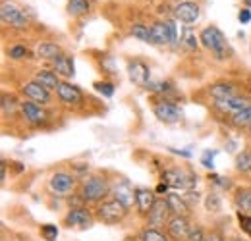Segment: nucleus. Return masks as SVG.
<instances>
[{
	"mask_svg": "<svg viewBox=\"0 0 251 241\" xmlns=\"http://www.w3.org/2000/svg\"><path fill=\"white\" fill-rule=\"evenodd\" d=\"M205 241H224V238H222V234H220V232L215 230V232H211V234L205 238Z\"/></svg>",
	"mask_w": 251,
	"mask_h": 241,
	"instance_id": "42",
	"label": "nucleus"
},
{
	"mask_svg": "<svg viewBox=\"0 0 251 241\" xmlns=\"http://www.w3.org/2000/svg\"><path fill=\"white\" fill-rule=\"evenodd\" d=\"M6 170H8V162L6 160H2V164H0V178H2V181H6Z\"/></svg>",
	"mask_w": 251,
	"mask_h": 241,
	"instance_id": "44",
	"label": "nucleus"
},
{
	"mask_svg": "<svg viewBox=\"0 0 251 241\" xmlns=\"http://www.w3.org/2000/svg\"><path fill=\"white\" fill-rule=\"evenodd\" d=\"M93 214L85 207H72L68 214L64 216V226L68 228H77V230H87L93 226Z\"/></svg>",
	"mask_w": 251,
	"mask_h": 241,
	"instance_id": "6",
	"label": "nucleus"
},
{
	"mask_svg": "<svg viewBox=\"0 0 251 241\" xmlns=\"http://www.w3.org/2000/svg\"><path fill=\"white\" fill-rule=\"evenodd\" d=\"M129 33L137 39V41H143V43H151V27L143 25V24H133Z\"/></svg>",
	"mask_w": 251,
	"mask_h": 241,
	"instance_id": "28",
	"label": "nucleus"
},
{
	"mask_svg": "<svg viewBox=\"0 0 251 241\" xmlns=\"http://www.w3.org/2000/svg\"><path fill=\"white\" fill-rule=\"evenodd\" d=\"M189 222L186 216H172L166 224V232L174 241H186L189 234Z\"/></svg>",
	"mask_w": 251,
	"mask_h": 241,
	"instance_id": "13",
	"label": "nucleus"
},
{
	"mask_svg": "<svg viewBox=\"0 0 251 241\" xmlns=\"http://www.w3.org/2000/svg\"><path fill=\"white\" fill-rule=\"evenodd\" d=\"M127 73H129L131 83H135L137 87H147L149 81H151V70H149V66L143 60H139V58L127 62Z\"/></svg>",
	"mask_w": 251,
	"mask_h": 241,
	"instance_id": "9",
	"label": "nucleus"
},
{
	"mask_svg": "<svg viewBox=\"0 0 251 241\" xmlns=\"http://www.w3.org/2000/svg\"><path fill=\"white\" fill-rule=\"evenodd\" d=\"M16 106H18L16 96H12V95H4V96H2V112H4V114H8V110L14 112Z\"/></svg>",
	"mask_w": 251,
	"mask_h": 241,
	"instance_id": "35",
	"label": "nucleus"
},
{
	"mask_svg": "<svg viewBox=\"0 0 251 241\" xmlns=\"http://www.w3.org/2000/svg\"><path fill=\"white\" fill-rule=\"evenodd\" d=\"M236 170L242 174L251 172V151H242L236 156Z\"/></svg>",
	"mask_w": 251,
	"mask_h": 241,
	"instance_id": "29",
	"label": "nucleus"
},
{
	"mask_svg": "<svg viewBox=\"0 0 251 241\" xmlns=\"http://www.w3.org/2000/svg\"><path fill=\"white\" fill-rule=\"evenodd\" d=\"M155 203H157V199H155L151 189H147V187H137L135 189V205H137V211L141 216H149Z\"/></svg>",
	"mask_w": 251,
	"mask_h": 241,
	"instance_id": "17",
	"label": "nucleus"
},
{
	"mask_svg": "<svg viewBox=\"0 0 251 241\" xmlns=\"http://www.w3.org/2000/svg\"><path fill=\"white\" fill-rule=\"evenodd\" d=\"M93 87H95V91H97V93H100L102 96H112V95H114V91H116V87H114L110 81H97Z\"/></svg>",
	"mask_w": 251,
	"mask_h": 241,
	"instance_id": "32",
	"label": "nucleus"
},
{
	"mask_svg": "<svg viewBox=\"0 0 251 241\" xmlns=\"http://www.w3.org/2000/svg\"><path fill=\"white\" fill-rule=\"evenodd\" d=\"M35 81L41 83V85L47 87V89H58V85H60L58 73H56V72H50V70H39V72L35 73Z\"/></svg>",
	"mask_w": 251,
	"mask_h": 241,
	"instance_id": "22",
	"label": "nucleus"
},
{
	"mask_svg": "<svg viewBox=\"0 0 251 241\" xmlns=\"http://www.w3.org/2000/svg\"><path fill=\"white\" fill-rule=\"evenodd\" d=\"M110 185L102 176H87L79 183V195L85 203H102L104 197L110 193Z\"/></svg>",
	"mask_w": 251,
	"mask_h": 241,
	"instance_id": "1",
	"label": "nucleus"
},
{
	"mask_svg": "<svg viewBox=\"0 0 251 241\" xmlns=\"http://www.w3.org/2000/svg\"><path fill=\"white\" fill-rule=\"evenodd\" d=\"M52 66H54V72L58 75H64V77L74 75V60L68 54H60L56 60H52Z\"/></svg>",
	"mask_w": 251,
	"mask_h": 241,
	"instance_id": "25",
	"label": "nucleus"
},
{
	"mask_svg": "<svg viewBox=\"0 0 251 241\" xmlns=\"http://www.w3.org/2000/svg\"><path fill=\"white\" fill-rule=\"evenodd\" d=\"M41 236L47 241H56V238H58V228L52 226V224H45L41 228Z\"/></svg>",
	"mask_w": 251,
	"mask_h": 241,
	"instance_id": "33",
	"label": "nucleus"
},
{
	"mask_svg": "<svg viewBox=\"0 0 251 241\" xmlns=\"http://www.w3.org/2000/svg\"><path fill=\"white\" fill-rule=\"evenodd\" d=\"M22 93L33 100V102H37V104H49L50 102V93L47 87H43L41 83H37L35 79L29 81V83H25L24 87H22Z\"/></svg>",
	"mask_w": 251,
	"mask_h": 241,
	"instance_id": "14",
	"label": "nucleus"
},
{
	"mask_svg": "<svg viewBox=\"0 0 251 241\" xmlns=\"http://www.w3.org/2000/svg\"><path fill=\"white\" fill-rule=\"evenodd\" d=\"M95 216L102 224H118V222H122L126 216H127V209H126L120 201H116V199L102 201V203H99Z\"/></svg>",
	"mask_w": 251,
	"mask_h": 241,
	"instance_id": "3",
	"label": "nucleus"
},
{
	"mask_svg": "<svg viewBox=\"0 0 251 241\" xmlns=\"http://www.w3.org/2000/svg\"><path fill=\"white\" fill-rule=\"evenodd\" d=\"M75 185H77L75 176H72L68 172H56V174H52V178L49 181L50 191L58 197H70V193H74Z\"/></svg>",
	"mask_w": 251,
	"mask_h": 241,
	"instance_id": "7",
	"label": "nucleus"
},
{
	"mask_svg": "<svg viewBox=\"0 0 251 241\" xmlns=\"http://www.w3.org/2000/svg\"><path fill=\"white\" fill-rule=\"evenodd\" d=\"M62 54V48L56 43H41L37 47V58L43 60H56Z\"/></svg>",
	"mask_w": 251,
	"mask_h": 241,
	"instance_id": "24",
	"label": "nucleus"
},
{
	"mask_svg": "<svg viewBox=\"0 0 251 241\" xmlns=\"http://www.w3.org/2000/svg\"><path fill=\"white\" fill-rule=\"evenodd\" d=\"M238 222H240V228L251 238V214H242V212H238Z\"/></svg>",
	"mask_w": 251,
	"mask_h": 241,
	"instance_id": "37",
	"label": "nucleus"
},
{
	"mask_svg": "<svg viewBox=\"0 0 251 241\" xmlns=\"http://www.w3.org/2000/svg\"><path fill=\"white\" fill-rule=\"evenodd\" d=\"M20 108H22L24 118L29 121L31 125H43L45 121L49 120V114H47V110L43 108V104H37V102H33V100H27V102H22Z\"/></svg>",
	"mask_w": 251,
	"mask_h": 241,
	"instance_id": "12",
	"label": "nucleus"
},
{
	"mask_svg": "<svg viewBox=\"0 0 251 241\" xmlns=\"http://www.w3.org/2000/svg\"><path fill=\"white\" fill-rule=\"evenodd\" d=\"M234 203L238 207V212L242 214H251V189L250 187H240L236 189Z\"/></svg>",
	"mask_w": 251,
	"mask_h": 241,
	"instance_id": "21",
	"label": "nucleus"
},
{
	"mask_svg": "<svg viewBox=\"0 0 251 241\" xmlns=\"http://www.w3.org/2000/svg\"><path fill=\"white\" fill-rule=\"evenodd\" d=\"M168 214H170V207H168V203H166V199H157V203H155V207L151 209L149 212V216H147V220H149V224L151 226H164V224H168Z\"/></svg>",
	"mask_w": 251,
	"mask_h": 241,
	"instance_id": "19",
	"label": "nucleus"
},
{
	"mask_svg": "<svg viewBox=\"0 0 251 241\" xmlns=\"http://www.w3.org/2000/svg\"><path fill=\"white\" fill-rule=\"evenodd\" d=\"M199 41H201V45H203L207 50H211V52L215 54L217 60L228 58L230 48H228L226 37L222 35V31H220L219 27H215V25L205 27V29L201 31V35H199Z\"/></svg>",
	"mask_w": 251,
	"mask_h": 241,
	"instance_id": "2",
	"label": "nucleus"
},
{
	"mask_svg": "<svg viewBox=\"0 0 251 241\" xmlns=\"http://www.w3.org/2000/svg\"><path fill=\"white\" fill-rule=\"evenodd\" d=\"M230 123L238 129H246V127L251 129V106H248L246 110H242L234 116H230Z\"/></svg>",
	"mask_w": 251,
	"mask_h": 241,
	"instance_id": "26",
	"label": "nucleus"
},
{
	"mask_svg": "<svg viewBox=\"0 0 251 241\" xmlns=\"http://www.w3.org/2000/svg\"><path fill=\"white\" fill-rule=\"evenodd\" d=\"M153 112H155V116H157L158 120L164 121V123H176V121L182 118V110H180L174 102H170V100H166V98L155 102Z\"/></svg>",
	"mask_w": 251,
	"mask_h": 241,
	"instance_id": "10",
	"label": "nucleus"
},
{
	"mask_svg": "<svg viewBox=\"0 0 251 241\" xmlns=\"http://www.w3.org/2000/svg\"><path fill=\"white\" fill-rule=\"evenodd\" d=\"M232 241H246V240H242V238H236V240H232Z\"/></svg>",
	"mask_w": 251,
	"mask_h": 241,
	"instance_id": "46",
	"label": "nucleus"
},
{
	"mask_svg": "<svg viewBox=\"0 0 251 241\" xmlns=\"http://www.w3.org/2000/svg\"><path fill=\"white\" fill-rule=\"evenodd\" d=\"M141 241H168V238L157 228H145L141 232Z\"/></svg>",
	"mask_w": 251,
	"mask_h": 241,
	"instance_id": "30",
	"label": "nucleus"
},
{
	"mask_svg": "<svg viewBox=\"0 0 251 241\" xmlns=\"http://www.w3.org/2000/svg\"><path fill=\"white\" fill-rule=\"evenodd\" d=\"M205 232H203V228L201 226H193L191 230H189L188 238H186V241H205Z\"/></svg>",
	"mask_w": 251,
	"mask_h": 241,
	"instance_id": "36",
	"label": "nucleus"
},
{
	"mask_svg": "<svg viewBox=\"0 0 251 241\" xmlns=\"http://www.w3.org/2000/svg\"><path fill=\"white\" fill-rule=\"evenodd\" d=\"M8 56H10L12 60H24V58H29L31 52H29L24 45H14V47L8 48Z\"/></svg>",
	"mask_w": 251,
	"mask_h": 241,
	"instance_id": "31",
	"label": "nucleus"
},
{
	"mask_svg": "<svg viewBox=\"0 0 251 241\" xmlns=\"http://www.w3.org/2000/svg\"><path fill=\"white\" fill-rule=\"evenodd\" d=\"M110 193H112V197H114L116 201H120V203L124 205L127 211H129L131 205L135 203V189H131L127 181H118V183H114L112 189H110Z\"/></svg>",
	"mask_w": 251,
	"mask_h": 241,
	"instance_id": "16",
	"label": "nucleus"
},
{
	"mask_svg": "<svg viewBox=\"0 0 251 241\" xmlns=\"http://www.w3.org/2000/svg\"><path fill=\"white\" fill-rule=\"evenodd\" d=\"M209 93L215 100H224V98H230V96L238 95L236 85H232V83H215V85H211Z\"/></svg>",
	"mask_w": 251,
	"mask_h": 241,
	"instance_id": "23",
	"label": "nucleus"
},
{
	"mask_svg": "<svg viewBox=\"0 0 251 241\" xmlns=\"http://www.w3.org/2000/svg\"><path fill=\"white\" fill-rule=\"evenodd\" d=\"M209 180H213L215 185H220V187H224V189H228V187H230V181H224V178H220V176H211Z\"/></svg>",
	"mask_w": 251,
	"mask_h": 241,
	"instance_id": "41",
	"label": "nucleus"
},
{
	"mask_svg": "<svg viewBox=\"0 0 251 241\" xmlns=\"http://www.w3.org/2000/svg\"><path fill=\"white\" fill-rule=\"evenodd\" d=\"M215 154H217V152L213 151H205L203 152V156H201V164H203V166H205V168H213V166H215Z\"/></svg>",
	"mask_w": 251,
	"mask_h": 241,
	"instance_id": "38",
	"label": "nucleus"
},
{
	"mask_svg": "<svg viewBox=\"0 0 251 241\" xmlns=\"http://www.w3.org/2000/svg\"><path fill=\"white\" fill-rule=\"evenodd\" d=\"M250 50H251V47H250Z\"/></svg>",
	"mask_w": 251,
	"mask_h": 241,
	"instance_id": "47",
	"label": "nucleus"
},
{
	"mask_svg": "<svg viewBox=\"0 0 251 241\" xmlns=\"http://www.w3.org/2000/svg\"><path fill=\"white\" fill-rule=\"evenodd\" d=\"M205 207H207V211L209 212H219L220 211V197L217 195V193L207 195V199H205Z\"/></svg>",
	"mask_w": 251,
	"mask_h": 241,
	"instance_id": "34",
	"label": "nucleus"
},
{
	"mask_svg": "<svg viewBox=\"0 0 251 241\" xmlns=\"http://www.w3.org/2000/svg\"><path fill=\"white\" fill-rule=\"evenodd\" d=\"M186 45H188L189 48H197V37L193 35V33H186Z\"/></svg>",
	"mask_w": 251,
	"mask_h": 241,
	"instance_id": "40",
	"label": "nucleus"
},
{
	"mask_svg": "<svg viewBox=\"0 0 251 241\" xmlns=\"http://www.w3.org/2000/svg\"><path fill=\"white\" fill-rule=\"evenodd\" d=\"M168 187H170V185L162 181V183H158V185H157V189H155V191H157L158 195H162V193H168Z\"/></svg>",
	"mask_w": 251,
	"mask_h": 241,
	"instance_id": "43",
	"label": "nucleus"
},
{
	"mask_svg": "<svg viewBox=\"0 0 251 241\" xmlns=\"http://www.w3.org/2000/svg\"><path fill=\"white\" fill-rule=\"evenodd\" d=\"M250 131H251V129H250Z\"/></svg>",
	"mask_w": 251,
	"mask_h": 241,
	"instance_id": "48",
	"label": "nucleus"
},
{
	"mask_svg": "<svg viewBox=\"0 0 251 241\" xmlns=\"http://www.w3.org/2000/svg\"><path fill=\"white\" fill-rule=\"evenodd\" d=\"M174 16L184 22V24H195L201 16V10L195 2H180L176 8H174Z\"/></svg>",
	"mask_w": 251,
	"mask_h": 241,
	"instance_id": "18",
	"label": "nucleus"
},
{
	"mask_svg": "<svg viewBox=\"0 0 251 241\" xmlns=\"http://www.w3.org/2000/svg\"><path fill=\"white\" fill-rule=\"evenodd\" d=\"M89 12V2L87 0H70L68 2V14L77 18V16H83Z\"/></svg>",
	"mask_w": 251,
	"mask_h": 241,
	"instance_id": "27",
	"label": "nucleus"
},
{
	"mask_svg": "<svg viewBox=\"0 0 251 241\" xmlns=\"http://www.w3.org/2000/svg\"><path fill=\"white\" fill-rule=\"evenodd\" d=\"M244 4H246V6L250 8V6H251V0H244Z\"/></svg>",
	"mask_w": 251,
	"mask_h": 241,
	"instance_id": "45",
	"label": "nucleus"
},
{
	"mask_svg": "<svg viewBox=\"0 0 251 241\" xmlns=\"http://www.w3.org/2000/svg\"><path fill=\"white\" fill-rule=\"evenodd\" d=\"M162 181L168 183L170 187L174 189H184V191H189L195 183H197V176L191 174L188 170H180V168H170L162 174Z\"/></svg>",
	"mask_w": 251,
	"mask_h": 241,
	"instance_id": "5",
	"label": "nucleus"
},
{
	"mask_svg": "<svg viewBox=\"0 0 251 241\" xmlns=\"http://www.w3.org/2000/svg\"><path fill=\"white\" fill-rule=\"evenodd\" d=\"M176 41L174 22H157L151 25V43L153 45H170Z\"/></svg>",
	"mask_w": 251,
	"mask_h": 241,
	"instance_id": "8",
	"label": "nucleus"
},
{
	"mask_svg": "<svg viewBox=\"0 0 251 241\" xmlns=\"http://www.w3.org/2000/svg\"><path fill=\"white\" fill-rule=\"evenodd\" d=\"M215 106L219 108L222 114H228V116H234L242 110H246L248 106H251V100L248 96H230V98H224V100H215Z\"/></svg>",
	"mask_w": 251,
	"mask_h": 241,
	"instance_id": "11",
	"label": "nucleus"
},
{
	"mask_svg": "<svg viewBox=\"0 0 251 241\" xmlns=\"http://www.w3.org/2000/svg\"><path fill=\"white\" fill-rule=\"evenodd\" d=\"M58 98L62 100L64 104H70V106H79L83 102V93L79 87L72 85V83H60L58 85Z\"/></svg>",
	"mask_w": 251,
	"mask_h": 241,
	"instance_id": "15",
	"label": "nucleus"
},
{
	"mask_svg": "<svg viewBox=\"0 0 251 241\" xmlns=\"http://www.w3.org/2000/svg\"><path fill=\"white\" fill-rule=\"evenodd\" d=\"M166 203H168L170 212L174 216H186L189 212V205L186 203V199L182 195H178V193H168L166 195Z\"/></svg>",
	"mask_w": 251,
	"mask_h": 241,
	"instance_id": "20",
	"label": "nucleus"
},
{
	"mask_svg": "<svg viewBox=\"0 0 251 241\" xmlns=\"http://www.w3.org/2000/svg\"><path fill=\"white\" fill-rule=\"evenodd\" d=\"M0 18H2V22L6 25H10L14 29H25V27H29V18L14 2H2V6H0Z\"/></svg>",
	"mask_w": 251,
	"mask_h": 241,
	"instance_id": "4",
	"label": "nucleus"
},
{
	"mask_svg": "<svg viewBox=\"0 0 251 241\" xmlns=\"http://www.w3.org/2000/svg\"><path fill=\"white\" fill-rule=\"evenodd\" d=\"M238 20H240V24H250V22H251V10H250V8H244V10H240V14H238Z\"/></svg>",
	"mask_w": 251,
	"mask_h": 241,
	"instance_id": "39",
	"label": "nucleus"
}]
</instances>
